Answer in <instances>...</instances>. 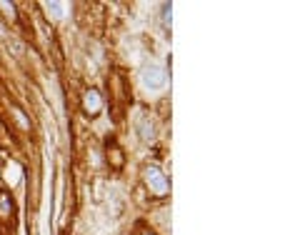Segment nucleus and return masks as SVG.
Masks as SVG:
<instances>
[{
    "label": "nucleus",
    "mask_w": 300,
    "mask_h": 235,
    "mask_svg": "<svg viewBox=\"0 0 300 235\" xmlns=\"http://www.w3.org/2000/svg\"><path fill=\"white\" fill-rule=\"evenodd\" d=\"M85 103H88V108H98V105H100V98H98L95 93H90V95L85 98Z\"/></svg>",
    "instance_id": "obj_3"
},
{
    "label": "nucleus",
    "mask_w": 300,
    "mask_h": 235,
    "mask_svg": "<svg viewBox=\"0 0 300 235\" xmlns=\"http://www.w3.org/2000/svg\"><path fill=\"white\" fill-rule=\"evenodd\" d=\"M143 80H145L148 88H160L165 83V70H160L158 65H150L148 70L143 73Z\"/></svg>",
    "instance_id": "obj_1"
},
{
    "label": "nucleus",
    "mask_w": 300,
    "mask_h": 235,
    "mask_svg": "<svg viewBox=\"0 0 300 235\" xmlns=\"http://www.w3.org/2000/svg\"><path fill=\"white\" fill-rule=\"evenodd\" d=\"M148 183H153V190H155L158 195H163V193L168 190V180L158 173V168H150L148 170Z\"/></svg>",
    "instance_id": "obj_2"
}]
</instances>
